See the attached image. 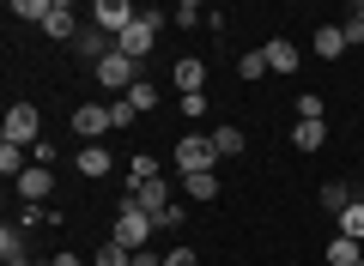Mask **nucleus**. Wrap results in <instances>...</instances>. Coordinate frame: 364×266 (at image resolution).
<instances>
[{
  "mask_svg": "<svg viewBox=\"0 0 364 266\" xmlns=\"http://www.w3.org/2000/svg\"><path fill=\"white\" fill-rule=\"evenodd\" d=\"M6 140L25 145V152H31V145H43V115L31 109V103H13V109H6Z\"/></svg>",
  "mask_w": 364,
  "mask_h": 266,
  "instance_id": "nucleus-6",
  "label": "nucleus"
},
{
  "mask_svg": "<svg viewBox=\"0 0 364 266\" xmlns=\"http://www.w3.org/2000/svg\"><path fill=\"white\" fill-rule=\"evenodd\" d=\"M128 206H140L152 224H164V212H170L176 200H170V182L158 176V182H128Z\"/></svg>",
  "mask_w": 364,
  "mask_h": 266,
  "instance_id": "nucleus-5",
  "label": "nucleus"
},
{
  "mask_svg": "<svg viewBox=\"0 0 364 266\" xmlns=\"http://www.w3.org/2000/svg\"><path fill=\"white\" fill-rule=\"evenodd\" d=\"M170 79H176L182 97H200V91H207V61H200V55H182V61L170 67Z\"/></svg>",
  "mask_w": 364,
  "mask_h": 266,
  "instance_id": "nucleus-11",
  "label": "nucleus"
},
{
  "mask_svg": "<svg viewBox=\"0 0 364 266\" xmlns=\"http://www.w3.org/2000/svg\"><path fill=\"white\" fill-rule=\"evenodd\" d=\"M164 266H200V260H195V248H170Z\"/></svg>",
  "mask_w": 364,
  "mask_h": 266,
  "instance_id": "nucleus-33",
  "label": "nucleus"
},
{
  "mask_svg": "<svg viewBox=\"0 0 364 266\" xmlns=\"http://www.w3.org/2000/svg\"><path fill=\"white\" fill-rule=\"evenodd\" d=\"M170 18H176L182 31H195V25H207V6H200V0H176V6H170Z\"/></svg>",
  "mask_w": 364,
  "mask_h": 266,
  "instance_id": "nucleus-22",
  "label": "nucleus"
},
{
  "mask_svg": "<svg viewBox=\"0 0 364 266\" xmlns=\"http://www.w3.org/2000/svg\"><path fill=\"white\" fill-rule=\"evenodd\" d=\"M6 13H13V18H37V25H43V18L55 13V0H13Z\"/></svg>",
  "mask_w": 364,
  "mask_h": 266,
  "instance_id": "nucleus-24",
  "label": "nucleus"
},
{
  "mask_svg": "<svg viewBox=\"0 0 364 266\" xmlns=\"http://www.w3.org/2000/svg\"><path fill=\"white\" fill-rule=\"evenodd\" d=\"M25 170H31V152H25V145H13V140H0V176L18 182Z\"/></svg>",
  "mask_w": 364,
  "mask_h": 266,
  "instance_id": "nucleus-14",
  "label": "nucleus"
},
{
  "mask_svg": "<svg viewBox=\"0 0 364 266\" xmlns=\"http://www.w3.org/2000/svg\"><path fill=\"white\" fill-rule=\"evenodd\" d=\"M261 61H267V73H298L304 55H298L291 37H273V43H261Z\"/></svg>",
  "mask_w": 364,
  "mask_h": 266,
  "instance_id": "nucleus-10",
  "label": "nucleus"
},
{
  "mask_svg": "<svg viewBox=\"0 0 364 266\" xmlns=\"http://www.w3.org/2000/svg\"><path fill=\"white\" fill-rule=\"evenodd\" d=\"M358 266H364V260H358Z\"/></svg>",
  "mask_w": 364,
  "mask_h": 266,
  "instance_id": "nucleus-38",
  "label": "nucleus"
},
{
  "mask_svg": "<svg viewBox=\"0 0 364 266\" xmlns=\"http://www.w3.org/2000/svg\"><path fill=\"white\" fill-rule=\"evenodd\" d=\"M182 188H188V200H200V206L219 200V176H213V170H207V176H182Z\"/></svg>",
  "mask_w": 364,
  "mask_h": 266,
  "instance_id": "nucleus-19",
  "label": "nucleus"
},
{
  "mask_svg": "<svg viewBox=\"0 0 364 266\" xmlns=\"http://www.w3.org/2000/svg\"><path fill=\"white\" fill-rule=\"evenodd\" d=\"M358 260H364V242H352V236L328 242V266H358Z\"/></svg>",
  "mask_w": 364,
  "mask_h": 266,
  "instance_id": "nucleus-17",
  "label": "nucleus"
},
{
  "mask_svg": "<svg viewBox=\"0 0 364 266\" xmlns=\"http://www.w3.org/2000/svg\"><path fill=\"white\" fill-rule=\"evenodd\" d=\"M13 188H18V200H25V206H43V200H49V188H55V170L49 164H31Z\"/></svg>",
  "mask_w": 364,
  "mask_h": 266,
  "instance_id": "nucleus-9",
  "label": "nucleus"
},
{
  "mask_svg": "<svg viewBox=\"0 0 364 266\" xmlns=\"http://www.w3.org/2000/svg\"><path fill=\"white\" fill-rule=\"evenodd\" d=\"M358 200H364V188H358Z\"/></svg>",
  "mask_w": 364,
  "mask_h": 266,
  "instance_id": "nucleus-37",
  "label": "nucleus"
},
{
  "mask_svg": "<svg viewBox=\"0 0 364 266\" xmlns=\"http://www.w3.org/2000/svg\"><path fill=\"white\" fill-rule=\"evenodd\" d=\"M134 18H140V6H134V0H97V6H91V25L104 31V37H122Z\"/></svg>",
  "mask_w": 364,
  "mask_h": 266,
  "instance_id": "nucleus-7",
  "label": "nucleus"
},
{
  "mask_svg": "<svg viewBox=\"0 0 364 266\" xmlns=\"http://www.w3.org/2000/svg\"><path fill=\"white\" fill-rule=\"evenodd\" d=\"M176 170L182 176H207L213 164H219V145H213V133H188V140H176Z\"/></svg>",
  "mask_w": 364,
  "mask_h": 266,
  "instance_id": "nucleus-2",
  "label": "nucleus"
},
{
  "mask_svg": "<svg viewBox=\"0 0 364 266\" xmlns=\"http://www.w3.org/2000/svg\"><path fill=\"white\" fill-rule=\"evenodd\" d=\"M213 145H219V157H243V152H249L243 127H213Z\"/></svg>",
  "mask_w": 364,
  "mask_h": 266,
  "instance_id": "nucleus-18",
  "label": "nucleus"
},
{
  "mask_svg": "<svg viewBox=\"0 0 364 266\" xmlns=\"http://www.w3.org/2000/svg\"><path fill=\"white\" fill-rule=\"evenodd\" d=\"M291 109H298V121H322V97H316V91H304Z\"/></svg>",
  "mask_w": 364,
  "mask_h": 266,
  "instance_id": "nucleus-31",
  "label": "nucleus"
},
{
  "mask_svg": "<svg viewBox=\"0 0 364 266\" xmlns=\"http://www.w3.org/2000/svg\"><path fill=\"white\" fill-rule=\"evenodd\" d=\"M91 266H134V254L122 248V242H104V248L91 254Z\"/></svg>",
  "mask_w": 364,
  "mask_h": 266,
  "instance_id": "nucleus-25",
  "label": "nucleus"
},
{
  "mask_svg": "<svg viewBox=\"0 0 364 266\" xmlns=\"http://www.w3.org/2000/svg\"><path fill=\"white\" fill-rule=\"evenodd\" d=\"M334 224H340V236H352V242H364V200H352L346 212L334 218Z\"/></svg>",
  "mask_w": 364,
  "mask_h": 266,
  "instance_id": "nucleus-21",
  "label": "nucleus"
},
{
  "mask_svg": "<svg viewBox=\"0 0 364 266\" xmlns=\"http://www.w3.org/2000/svg\"><path fill=\"white\" fill-rule=\"evenodd\" d=\"M134 67H140V61H128V55H122V49H109L104 61L91 67V73H97V85H104L109 97H128V91L140 85V73H134Z\"/></svg>",
  "mask_w": 364,
  "mask_h": 266,
  "instance_id": "nucleus-3",
  "label": "nucleus"
},
{
  "mask_svg": "<svg viewBox=\"0 0 364 266\" xmlns=\"http://www.w3.org/2000/svg\"><path fill=\"white\" fill-rule=\"evenodd\" d=\"M43 31H49L55 43H79V31H85V25H79V13L67 6V0H55V13L43 18Z\"/></svg>",
  "mask_w": 364,
  "mask_h": 266,
  "instance_id": "nucleus-12",
  "label": "nucleus"
},
{
  "mask_svg": "<svg viewBox=\"0 0 364 266\" xmlns=\"http://www.w3.org/2000/svg\"><path fill=\"white\" fill-rule=\"evenodd\" d=\"M73 164H79V176H91V182H97V176H109V152H104V145H79V157H73Z\"/></svg>",
  "mask_w": 364,
  "mask_h": 266,
  "instance_id": "nucleus-16",
  "label": "nucleus"
},
{
  "mask_svg": "<svg viewBox=\"0 0 364 266\" xmlns=\"http://www.w3.org/2000/svg\"><path fill=\"white\" fill-rule=\"evenodd\" d=\"M316 55H322V61H340V55H346V37H340V25H322V31H316Z\"/></svg>",
  "mask_w": 364,
  "mask_h": 266,
  "instance_id": "nucleus-20",
  "label": "nucleus"
},
{
  "mask_svg": "<svg viewBox=\"0 0 364 266\" xmlns=\"http://www.w3.org/2000/svg\"><path fill=\"white\" fill-rule=\"evenodd\" d=\"M128 103H134V109H158V85H152V79H140V85L128 91Z\"/></svg>",
  "mask_w": 364,
  "mask_h": 266,
  "instance_id": "nucleus-29",
  "label": "nucleus"
},
{
  "mask_svg": "<svg viewBox=\"0 0 364 266\" xmlns=\"http://www.w3.org/2000/svg\"><path fill=\"white\" fill-rule=\"evenodd\" d=\"M237 73H243L249 85H255V79H267V61H261V49H249L243 61H237Z\"/></svg>",
  "mask_w": 364,
  "mask_h": 266,
  "instance_id": "nucleus-28",
  "label": "nucleus"
},
{
  "mask_svg": "<svg viewBox=\"0 0 364 266\" xmlns=\"http://www.w3.org/2000/svg\"><path fill=\"white\" fill-rule=\"evenodd\" d=\"M352 13H358V18H364V0H358V6H352Z\"/></svg>",
  "mask_w": 364,
  "mask_h": 266,
  "instance_id": "nucleus-36",
  "label": "nucleus"
},
{
  "mask_svg": "<svg viewBox=\"0 0 364 266\" xmlns=\"http://www.w3.org/2000/svg\"><path fill=\"white\" fill-rule=\"evenodd\" d=\"M49 266H85L79 254H49Z\"/></svg>",
  "mask_w": 364,
  "mask_h": 266,
  "instance_id": "nucleus-34",
  "label": "nucleus"
},
{
  "mask_svg": "<svg viewBox=\"0 0 364 266\" xmlns=\"http://www.w3.org/2000/svg\"><path fill=\"white\" fill-rule=\"evenodd\" d=\"M322 206H328V212H346V206H352V188H346V182H322Z\"/></svg>",
  "mask_w": 364,
  "mask_h": 266,
  "instance_id": "nucleus-23",
  "label": "nucleus"
},
{
  "mask_svg": "<svg viewBox=\"0 0 364 266\" xmlns=\"http://www.w3.org/2000/svg\"><path fill=\"white\" fill-rule=\"evenodd\" d=\"M134 115L140 109H134L128 97H109V127H134Z\"/></svg>",
  "mask_w": 364,
  "mask_h": 266,
  "instance_id": "nucleus-30",
  "label": "nucleus"
},
{
  "mask_svg": "<svg viewBox=\"0 0 364 266\" xmlns=\"http://www.w3.org/2000/svg\"><path fill=\"white\" fill-rule=\"evenodd\" d=\"M340 37H346V49H358V43H364V18H358V13H352V18H346V25H340Z\"/></svg>",
  "mask_w": 364,
  "mask_h": 266,
  "instance_id": "nucleus-32",
  "label": "nucleus"
},
{
  "mask_svg": "<svg viewBox=\"0 0 364 266\" xmlns=\"http://www.w3.org/2000/svg\"><path fill=\"white\" fill-rule=\"evenodd\" d=\"M128 182H158V157H152V152H134V164H128Z\"/></svg>",
  "mask_w": 364,
  "mask_h": 266,
  "instance_id": "nucleus-26",
  "label": "nucleus"
},
{
  "mask_svg": "<svg viewBox=\"0 0 364 266\" xmlns=\"http://www.w3.org/2000/svg\"><path fill=\"white\" fill-rule=\"evenodd\" d=\"M73 133L85 145H97L109 133V103H79V109H73Z\"/></svg>",
  "mask_w": 364,
  "mask_h": 266,
  "instance_id": "nucleus-8",
  "label": "nucleus"
},
{
  "mask_svg": "<svg viewBox=\"0 0 364 266\" xmlns=\"http://www.w3.org/2000/svg\"><path fill=\"white\" fill-rule=\"evenodd\" d=\"M158 25H164V13H140V18L116 37V49L128 55V61H146V55H152V43H158Z\"/></svg>",
  "mask_w": 364,
  "mask_h": 266,
  "instance_id": "nucleus-4",
  "label": "nucleus"
},
{
  "mask_svg": "<svg viewBox=\"0 0 364 266\" xmlns=\"http://www.w3.org/2000/svg\"><path fill=\"white\" fill-rule=\"evenodd\" d=\"M291 145H298V152H322L328 145V121H298L291 127Z\"/></svg>",
  "mask_w": 364,
  "mask_h": 266,
  "instance_id": "nucleus-15",
  "label": "nucleus"
},
{
  "mask_svg": "<svg viewBox=\"0 0 364 266\" xmlns=\"http://www.w3.org/2000/svg\"><path fill=\"white\" fill-rule=\"evenodd\" d=\"M152 230H158V224L140 212V206L122 200V206H116V224H109V242H122V248L134 254V248H152Z\"/></svg>",
  "mask_w": 364,
  "mask_h": 266,
  "instance_id": "nucleus-1",
  "label": "nucleus"
},
{
  "mask_svg": "<svg viewBox=\"0 0 364 266\" xmlns=\"http://www.w3.org/2000/svg\"><path fill=\"white\" fill-rule=\"evenodd\" d=\"M0 260H25V236H18L13 224L0 230Z\"/></svg>",
  "mask_w": 364,
  "mask_h": 266,
  "instance_id": "nucleus-27",
  "label": "nucleus"
},
{
  "mask_svg": "<svg viewBox=\"0 0 364 266\" xmlns=\"http://www.w3.org/2000/svg\"><path fill=\"white\" fill-rule=\"evenodd\" d=\"M0 266H31V260H0Z\"/></svg>",
  "mask_w": 364,
  "mask_h": 266,
  "instance_id": "nucleus-35",
  "label": "nucleus"
},
{
  "mask_svg": "<svg viewBox=\"0 0 364 266\" xmlns=\"http://www.w3.org/2000/svg\"><path fill=\"white\" fill-rule=\"evenodd\" d=\"M73 49H79V55H85V61H91V67H97V61H104V55H109V49H116V37H104V31H97V25H85V31H79V43H73Z\"/></svg>",
  "mask_w": 364,
  "mask_h": 266,
  "instance_id": "nucleus-13",
  "label": "nucleus"
}]
</instances>
